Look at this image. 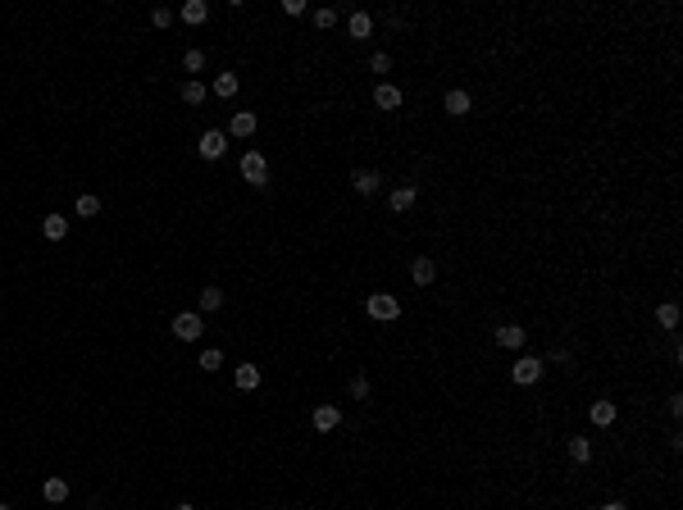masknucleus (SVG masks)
<instances>
[{"label": "nucleus", "mask_w": 683, "mask_h": 510, "mask_svg": "<svg viewBox=\"0 0 683 510\" xmlns=\"http://www.w3.org/2000/svg\"><path fill=\"white\" fill-rule=\"evenodd\" d=\"M233 383H237L242 392H255V388H260V365H237Z\"/></svg>", "instance_id": "obj_13"}, {"label": "nucleus", "mask_w": 683, "mask_h": 510, "mask_svg": "<svg viewBox=\"0 0 683 510\" xmlns=\"http://www.w3.org/2000/svg\"><path fill=\"white\" fill-rule=\"evenodd\" d=\"M78 215H82V219H91V215H100V201H96V196H78Z\"/></svg>", "instance_id": "obj_26"}, {"label": "nucleus", "mask_w": 683, "mask_h": 510, "mask_svg": "<svg viewBox=\"0 0 683 510\" xmlns=\"http://www.w3.org/2000/svg\"><path fill=\"white\" fill-rule=\"evenodd\" d=\"M369 69H374V73H392V55H374V60H369Z\"/></svg>", "instance_id": "obj_29"}, {"label": "nucleus", "mask_w": 683, "mask_h": 510, "mask_svg": "<svg viewBox=\"0 0 683 510\" xmlns=\"http://www.w3.org/2000/svg\"><path fill=\"white\" fill-rule=\"evenodd\" d=\"M206 19H210V5H206V0H187V5H183V23H192V28H201Z\"/></svg>", "instance_id": "obj_16"}, {"label": "nucleus", "mask_w": 683, "mask_h": 510, "mask_svg": "<svg viewBox=\"0 0 683 510\" xmlns=\"http://www.w3.org/2000/svg\"><path fill=\"white\" fill-rule=\"evenodd\" d=\"M42 233H46L51 242L69 237V219H64V215H46V219H42Z\"/></svg>", "instance_id": "obj_17"}, {"label": "nucleus", "mask_w": 683, "mask_h": 510, "mask_svg": "<svg viewBox=\"0 0 683 510\" xmlns=\"http://www.w3.org/2000/svg\"><path fill=\"white\" fill-rule=\"evenodd\" d=\"M183 100H187V105H201V100H206V82L187 78V82H183Z\"/></svg>", "instance_id": "obj_21"}, {"label": "nucleus", "mask_w": 683, "mask_h": 510, "mask_svg": "<svg viewBox=\"0 0 683 510\" xmlns=\"http://www.w3.org/2000/svg\"><path fill=\"white\" fill-rule=\"evenodd\" d=\"M151 23H155V28H169V23H174V10H169V5H155Z\"/></svg>", "instance_id": "obj_28"}, {"label": "nucleus", "mask_w": 683, "mask_h": 510, "mask_svg": "<svg viewBox=\"0 0 683 510\" xmlns=\"http://www.w3.org/2000/svg\"><path fill=\"white\" fill-rule=\"evenodd\" d=\"M183 69H187V73H201V69H206V55H201V51H187L183 55Z\"/></svg>", "instance_id": "obj_27"}, {"label": "nucleus", "mask_w": 683, "mask_h": 510, "mask_svg": "<svg viewBox=\"0 0 683 510\" xmlns=\"http://www.w3.org/2000/svg\"><path fill=\"white\" fill-rule=\"evenodd\" d=\"M310 419H315L319 433H333L337 424H342V410H337V406H315V415H310Z\"/></svg>", "instance_id": "obj_8"}, {"label": "nucleus", "mask_w": 683, "mask_h": 510, "mask_svg": "<svg viewBox=\"0 0 683 510\" xmlns=\"http://www.w3.org/2000/svg\"><path fill=\"white\" fill-rule=\"evenodd\" d=\"M282 14H292V19H296V14H305V0H282Z\"/></svg>", "instance_id": "obj_31"}, {"label": "nucleus", "mask_w": 683, "mask_h": 510, "mask_svg": "<svg viewBox=\"0 0 683 510\" xmlns=\"http://www.w3.org/2000/svg\"><path fill=\"white\" fill-rule=\"evenodd\" d=\"M196 151H201V160H219V155L228 151V132H219V128H210L206 137H201V146H196Z\"/></svg>", "instance_id": "obj_5"}, {"label": "nucleus", "mask_w": 683, "mask_h": 510, "mask_svg": "<svg viewBox=\"0 0 683 510\" xmlns=\"http://www.w3.org/2000/svg\"><path fill=\"white\" fill-rule=\"evenodd\" d=\"M570 456H574L579 465H588V460H592V442H588V437H570Z\"/></svg>", "instance_id": "obj_22"}, {"label": "nucleus", "mask_w": 683, "mask_h": 510, "mask_svg": "<svg viewBox=\"0 0 683 510\" xmlns=\"http://www.w3.org/2000/svg\"><path fill=\"white\" fill-rule=\"evenodd\" d=\"M347 28H351V37H369L374 33V19H369V14H351Z\"/></svg>", "instance_id": "obj_23"}, {"label": "nucleus", "mask_w": 683, "mask_h": 510, "mask_svg": "<svg viewBox=\"0 0 683 510\" xmlns=\"http://www.w3.org/2000/svg\"><path fill=\"white\" fill-rule=\"evenodd\" d=\"M415 201H419V192H415V183H406V187H397V192H392V210H397V215H406V210H415Z\"/></svg>", "instance_id": "obj_12"}, {"label": "nucleus", "mask_w": 683, "mask_h": 510, "mask_svg": "<svg viewBox=\"0 0 683 510\" xmlns=\"http://www.w3.org/2000/svg\"><path fill=\"white\" fill-rule=\"evenodd\" d=\"M543 379V360L538 356H520L510 365V383H520V388H533V383Z\"/></svg>", "instance_id": "obj_2"}, {"label": "nucleus", "mask_w": 683, "mask_h": 510, "mask_svg": "<svg viewBox=\"0 0 683 510\" xmlns=\"http://www.w3.org/2000/svg\"><path fill=\"white\" fill-rule=\"evenodd\" d=\"M656 319H661V328H679V305H674V301H665L661 310H656Z\"/></svg>", "instance_id": "obj_24"}, {"label": "nucleus", "mask_w": 683, "mask_h": 510, "mask_svg": "<svg viewBox=\"0 0 683 510\" xmlns=\"http://www.w3.org/2000/svg\"><path fill=\"white\" fill-rule=\"evenodd\" d=\"M174 510H196V506H192V501H178V506H174Z\"/></svg>", "instance_id": "obj_34"}, {"label": "nucleus", "mask_w": 683, "mask_h": 510, "mask_svg": "<svg viewBox=\"0 0 683 510\" xmlns=\"http://www.w3.org/2000/svg\"><path fill=\"white\" fill-rule=\"evenodd\" d=\"M601 510H629V506H624V501H606V506H601Z\"/></svg>", "instance_id": "obj_33"}, {"label": "nucleus", "mask_w": 683, "mask_h": 510, "mask_svg": "<svg viewBox=\"0 0 683 510\" xmlns=\"http://www.w3.org/2000/svg\"><path fill=\"white\" fill-rule=\"evenodd\" d=\"M237 87H242L237 73H219V78H215V96H219V100H233V96H237Z\"/></svg>", "instance_id": "obj_19"}, {"label": "nucleus", "mask_w": 683, "mask_h": 510, "mask_svg": "<svg viewBox=\"0 0 683 510\" xmlns=\"http://www.w3.org/2000/svg\"><path fill=\"white\" fill-rule=\"evenodd\" d=\"M337 23V10H315V28H333Z\"/></svg>", "instance_id": "obj_30"}, {"label": "nucleus", "mask_w": 683, "mask_h": 510, "mask_svg": "<svg viewBox=\"0 0 683 510\" xmlns=\"http://www.w3.org/2000/svg\"><path fill=\"white\" fill-rule=\"evenodd\" d=\"M0 510H10V506H0Z\"/></svg>", "instance_id": "obj_35"}, {"label": "nucleus", "mask_w": 683, "mask_h": 510, "mask_svg": "<svg viewBox=\"0 0 683 510\" xmlns=\"http://www.w3.org/2000/svg\"><path fill=\"white\" fill-rule=\"evenodd\" d=\"M442 105H446V114H451V119H460V114H469V109H474V96L455 87V91H446V100H442Z\"/></svg>", "instance_id": "obj_7"}, {"label": "nucleus", "mask_w": 683, "mask_h": 510, "mask_svg": "<svg viewBox=\"0 0 683 510\" xmlns=\"http://www.w3.org/2000/svg\"><path fill=\"white\" fill-rule=\"evenodd\" d=\"M351 397H369V379H351Z\"/></svg>", "instance_id": "obj_32"}, {"label": "nucleus", "mask_w": 683, "mask_h": 510, "mask_svg": "<svg viewBox=\"0 0 683 510\" xmlns=\"http://www.w3.org/2000/svg\"><path fill=\"white\" fill-rule=\"evenodd\" d=\"M196 365H201L206 374H215L219 365H224V351H215V347H210V351H201V360H196Z\"/></svg>", "instance_id": "obj_25"}, {"label": "nucleus", "mask_w": 683, "mask_h": 510, "mask_svg": "<svg viewBox=\"0 0 683 510\" xmlns=\"http://www.w3.org/2000/svg\"><path fill=\"white\" fill-rule=\"evenodd\" d=\"M228 132H233V137H251V132H255V114H251V109H237L233 123H228Z\"/></svg>", "instance_id": "obj_15"}, {"label": "nucleus", "mask_w": 683, "mask_h": 510, "mask_svg": "<svg viewBox=\"0 0 683 510\" xmlns=\"http://www.w3.org/2000/svg\"><path fill=\"white\" fill-rule=\"evenodd\" d=\"M379 183H383V178L374 174V169H356V174H351V187H356L360 196H374V192H379Z\"/></svg>", "instance_id": "obj_9"}, {"label": "nucleus", "mask_w": 683, "mask_h": 510, "mask_svg": "<svg viewBox=\"0 0 683 510\" xmlns=\"http://www.w3.org/2000/svg\"><path fill=\"white\" fill-rule=\"evenodd\" d=\"M365 315H369V319H379V324H388V319L401 315V301H397L392 292H374V296L365 301Z\"/></svg>", "instance_id": "obj_1"}, {"label": "nucleus", "mask_w": 683, "mask_h": 510, "mask_svg": "<svg viewBox=\"0 0 683 510\" xmlns=\"http://www.w3.org/2000/svg\"><path fill=\"white\" fill-rule=\"evenodd\" d=\"M242 178L255 183V187H264V183H269V160H264L260 151H246V155H242Z\"/></svg>", "instance_id": "obj_3"}, {"label": "nucleus", "mask_w": 683, "mask_h": 510, "mask_svg": "<svg viewBox=\"0 0 683 510\" xmlns=\"http://www.w3.org/2000/svg\"><path fill=\"white\" fill-rule=\"evenodd\" d=\"M374 105H379V109H397V105H401V87L379 82V87H374Z\"/></svg>", "instance_id": "obj_10"}, {"label": "nucleus", "mask_w": 683, "mask_h": 510, "mask_svg": "<svg viewBox=\"0 0 683 510\" xmlns=\"http://www.w3.org/2000/svg\"><path fill=\"white\" fill-rule=\"evenodd\" d=\"M497 347H506V351L524 347V328H520V324H501V328H497Z\"/></svg>", "instance_id": "obj_14"}, {"label": "nucleus", "mask_w": 683, "mask_h": 510, "mask_svg": "<svg viewBox=\"0 0 683 510\" xmlns=\"http://www.w3.org/2000/svg\"><path fill=\"white\" fill-rule=\"evenodd\" d=\"M410 278L419 282V287H428V282H437V260H433V255H419V260L410 264Z\"/></svg>", "instance_id": "obj_6"}, {"label": "nucleus", "mask_w": 683, "mask_h": 510, "mask_svg": "<svg viewBox=\"0 0 683 510\" xmlns=\"http://www.w3.org/2000/svg\"><path fill=\"white\" fill-rule=\"evenodd\" d=\"M42 497L51 501V506H60V501L69 497V483H64V478H46V483H42Z\"/></svg>", "instance_id": "obj_18"}, {"label": "nucleus", "mask_w": 683, "mask_h": 510, "mask_svg": "<svg viewBox=\"0 0 683 510\" xmlns=\"http://www.w3.org/2000/svg\"><path fill=\"white\" fill-rule=\"evenodd\" d=\"M615 419H619V406L615 401H592V424H597V428H610Z\"/></svg>", "instance_id": "obj_11"}, {"label": "nucleus", "mask_w": 683, "mask_h": 510, "mask_svg": "<svg viewBox=\"0 0 683 510\" xmlns=\"http://www.w3.org/2000/svg\"><path fill=\"white\" fill-rule=\"evenodd\" d=\"M201 333H206V324H201V315H196V310L174 315V337H178V342H196Z\"/></svg>", "instance_id": "obj_4"}, {"label": "nucleus", "mask_w": 683, "mask_h": 510, "mask_svg": "<svg viewBox=\"0 0 683 510\" xmlns=\"http://www.w3.org/2000/svg\"><path fill=\"white\" fill-rule=\"evenodd\" d=\"M196 305H201V315H215L219 305H224V292H219V287H206V292H201V301H196Z\"/></svg>", "instance_id": "obj_20"}]
</instances>
